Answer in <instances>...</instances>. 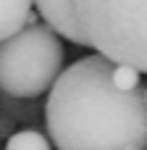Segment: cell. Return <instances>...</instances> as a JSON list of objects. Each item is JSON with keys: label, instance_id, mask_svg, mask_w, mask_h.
Here are the masks:
<instances>
[{"label": "cell", "instance_id": "52a82bcc", "mask_svg": "<svg viewBox=\"0 0 147 150\" xmlns=\"http://www.w3.org/2000/svg\"><path fill=\"white\" fill-rule=\"evenodd\" d=\"M110 79L121 90H137V87H142V71L134 69V66H129V63H113Z\"/></svg>", "mask_w": 147, "mask_h": 150}, {"label": "cell", "instance_id": "ba28073f", "mask_svg": "<svg viewBox=\"0 0 147 150\" xmlns=\"http://www.w3.org/2000/svg\"><path fill=\"white\" fill-rule=\"evenodd\" d=\"M145 100H147V90H145Z\"/></svg>", "mask_w": 147, "mask_h": 150}, {"label": "cell", "instance_id": "7a4b0ae2", "mask_svg": "<svg viewBox=\"0 0 147 150\" xmlns=\"http://www.w3.org/2000/svg\"><path fill=\"white\" fill-rule=\"evenodd\" d=\"M87 47L147 74V0H74Z\"/></svg>", "mask_w": 147, "mask_h": 150}, {"label": "cell", "instance_id": "5b68a950", "mask_svg": "<svg viewBox=\"0 0 147 150\" xmlns=\"http://www.w3.org/2000/svg\"><path fill=\"white\" fill-rule=\"evenodd\" d=\"M32 8H34V0H0V42L13 37L29 24L34 13Z\"/></svg>", "mask_w": 147, "mask_h": 150}, {"label": "cell", "instance_id": "8992f818", "mask_svg": "<svg viewBox=\"0 0 147 150\" xmlns=\"http://www.w3.org/2000/svg\"><path fill=\"white\" fill-rule=\"evenodd\" d=\"M5 150H53L50 140L37 129H18L8 137Z\"/></svg>", "mask_w": 147, "mask_h": 150}, {"label": "cell", "instance_id": "277c9868", "mask_svg": "<svg viewBox=\"0 0 147 150\" xmlns=\"http://www.w3.org/2000/svg\"><path fill=\"white\" fill-rule=\"evenodd\" d=\"M34 8L42 16V21L50 24L63 40L79 45V47H87V40L79 29L76 13H74V0H34Z\"/></svg>", "mask_w": 147, "mask_h": 150}, {"label": "cell", "instance_id": "3957f363", "mask_svg": "<svg viewBox=\"0 0 147 150\" xmlns=\"http://www.w3.org/2000/svg\"><path fill=\"white\" fill-rule=\"evenodd\" d=\"M63 71L60 34L32 18L21 32L0 42V90L8 98H37L47 92Z\"/></svg>", "mask_w": 147, "mask_h": 150}, {"label": "cell", "instance_id": "6da1fadb", "mask_svg": "<svg viewBox=\"0 0 147 150\" xmlns=\"http://www.w3.org/2000/svg\"><path fill=\"white\" fill-rule=\"evenodd\" d=\"M103 53L66 66L50 87L45 124L55 150H147L145 90H121Z\"/></svg>", "mask_w": 147, "mask_h": 150}]
</instances>
